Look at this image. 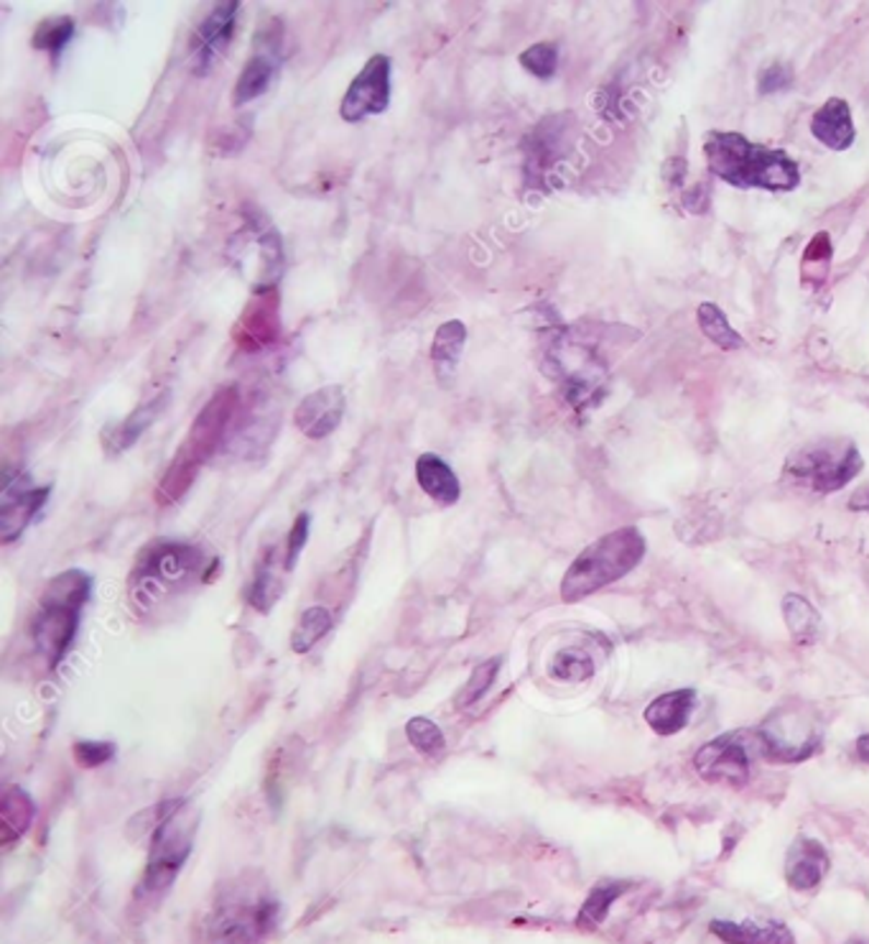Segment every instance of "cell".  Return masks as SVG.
Masks as SVG:
<instances>
[{"label": "cell", "instance_id": "cb8c5ba5", "mask_svg": "<svg viewBox=\"0 0 869 944\" xmlns=\"http://www.w3.org/2000/svg\"><path fill=\"white\" fill-rule=\"evenodd\" d=\"M271 80H273V59L268 57V54H256V57H250L245 61L243 72L237 74L230 105L243 107L253 103V100L263 95Z\"/></svg>", "mask_w": 869, "mask_h": 944}, {"label": "cell", "instance_id": "f35d334b", "mask_svg": "<svg viewBox=\"0 0 869 944\" xmlns=\"http://www.w3.org/2000/svg\"><path fill=\"white\" fill-rule=\"evenodd\" d=\"M245 141H248V130H245L243 126H227L222 138H212V149H218L220 153L240 151Z\"/></svg>", "mask_w": 869, "mask_h": 944}, {"label": "cell", "instance_id": "836d02e7", "mask_svg": "<svg viewBox=\"0 0 869 944\" xmlns=\"http://www.w3.org/2000/svg\"><path fill=\"white\" fill-rule=\"evenodd\" d=\"M497 669H500L497 659H492V662H484V664L477 666V669L472 672V677H469V681L465 685V689H461L459 697H457V708H472L477 700H482L484 692H488V689L492 687V681H495Z\"/></svg>", "mask_w": 869, "mask_h": 944}, {"label": "cell", "instance_id": "44dd1931", "mask_svg": "<svg viewBox=\"0 0 869 944\" xmlns=\"http://www.w3.org/2000/svg\"><path fill=\"white\" fill-rule=\"evenodd\" d=\"M465 342H467L465 322L449 319L436 329L434 342H432V365H434V371H436L438 381L442 383L454 378V371H457V365H459Z\"/></svg>", "mask_w": 869, "mask_h": 944}, {"label": "cell", "instance_id": "e0dca14e", "mask_svg": "<svg viewBox=\"0 0 869 944\" xmlns=\"http://www.w3.org/2000/svg\"><path fill=\"white\" fill-rule=\"evenodd\" d=\"M696 708L694 689H673L653 700L645 708V723L658 735H676L689 725L691 712Z\"/></svg>", "mask_w": 869, "mask_h": 944}, {"label": "cell", "instance_id": "ac0fdd59", "mask_svg": "<svg viewBox=\"0 0 869 944\" xmlns=\"http://www.w3.org/2000/svg\"><path fill=\"white\" fill-rule=\"evenodd\" d=\"M46 496H49V488H26L15 496L5 493L3 509H0V539L5 544L19 539L23 528L44 509Z\"/></svg>", "mask_w": 869, "mask_h": 944}, {"label": "cell", "instance_id": "60d3db41", "mask_svg": "<svg viewBox=\"0 0 869 944\" xmlns=\"http://www.w3.org/2000/svg\"><path fill=\"white\" fill-rule=\"evenodd\" d=\"M852 511H867L869 513V488H862L859 493H855L849 503Z\"/></svg>", "mask_w": 869, "mask_h": 944}, {"label": "cell", "instance_id": "7402d4cb", "mask_svg": "<svg viewBox=\"0 0 869 944\" xmlns=\"http://www.w3.org/2000/svg\"><path fill=\"white\" fill-rule=\"evenodd\" d=\"M161 406H164V396H153V398H149V401H143L141 406H138L136 411H130L126 419L120 421V424H115L110 432H105V447H107V452H122V450H128L130 444H133L138 436H141L145 429L151 427V421L158 417V411H161Z\"/></svg>", "mask_w": 869, "mask_h": 944}, {"label": "cell", "instance_id": "b9f144b4", "mask_svg": "<svg viewBox=\"0 0 869 944\" xmlns=\"http://www.w3.org/2000/svg\"><path fill=\"white\" fill-rule=\"evenodd\" d=\"M857 756L862 758L865 764H869V733L857 741Z\"/></svg>", "mask_w": 869, "mask_h": 944}, {"label": "cell", "instance_id": "6da1fadb", "mask_svg": "<svg viewBox=\"0 0 869 944\" xmlns=\"http://www.w3.org/2000/svg\"><path fill=\"white\" fill-rule=\"evenodd\" d=\"M704 156L712 174L737 189L794 191L801 184V168L786 151L752 143L732 130H709Z\"/></svg>", "mask_w": 869, "mask_h": 944}, {"label": "cell", "instance_id": "7a4b0ae2", "mask_svg": "<svg viewBox=\"0 0 869 944\" xmlns=\"http://www.w3.org/2000/svg\"><path fill=\"white\" fill-rule=\"evenodd\" d=\"M240 394L235 386H225L214 391L210 401L202 406L197 419L191 421L187 436L176 450V455L168 465V470L161 478L156 488V501L161 505H172L181 501L197 480L202 467L210 463V457L225 444V434L233 427L237 413H240Z\"/></svg>", "mask_w": 869, "mask_h": 944}, {"label": "cell", "instance_id": "7bdbcfd3", "mask_svg": "<svg viewBox=\"0 0 869 944\" xmlns=\"http://www.w3.org/2000/svg\"><path fill=\"white\" fill-rule=\"evenodd\" d=\"M847 944H867V942H862V940H852V942H847Z\"/></svg>", "mask_w": 869, "mask_h": 944}, {"label": "cell", "instance_id": "4dcf8cb0", "mask_svg": "<svg viewBox=\"0 0 869 944\" xmlns=\"http://www.w3.org/2000/svg\"><path fill=\"white\" fill-rule=\"evenodd\" d=\"M72 34H74V21L69 19V15H51V19H44L38 23L31 44H34V49L38 51L59 54L67 46L69 38H72Z\"/></svg>", "mask_w": 869, "mask_h": 944}, {"label": "cell", "instance_id": "9a60e30c", "mask_svg": "<svg viewBox=\"0 0 869 944\" xmlns=\"http://www.w3.org/2000/svg\"><path fill=\"white\" fill-rule=\"evenodd\" d=\"M829 873V855L821 842L798 838L786 855V884L794 891H813Z\"/></svg>", "mask_w": 869, "mask_h": 944}, {"label": "cell", "instance_id": "2e32d148", "mask_svg": "<svg viewBox=\"0 0 869 944\" xmlns=\"http://www.w3.org/2000/svg\"><path fill=\"white\" fill-rule=\"evenodd\" d=\"M811 133L821 145H826V149L832 151L852 149V143H855L857 138V128L847 100L829 97L826 103L813 113Z\"/></svg>", "mask_w": 869, "mask_h": 944}, {"label": "cell", "instance_id": "1f68e13d", "mask_svg": "<svg viewBox=\"0 0 869 944\" xmlns=\"http://www.w3.org/2000/svg\"><path fill=\"white\" fill-rule=\"evenodd\" d=\"M551 677L561 681H587L595 677V662H591L587 651L564 649L553 656Z\"/></svg>", "mask_w": 869, "mask_h": 944}, {"label": "cell", "instance_id": "3957f363", "mask_svg": "<svg viewBox=\"0 0 869 944\" xmlns=\"http://www.w3.org/2000/svg\"><path fill=\"white\" fill-rule=\"evenodd\" d=\"M645 549H648V544H645L641 528L635 526H622L599 536L566 570L564 580H561V601L579 603L584 597L610 587L612 582L622 580L643 562Z\"/></svg>", "mask_w": 869, "mask_h": 944}, {"label": "cell", "instance_id": "7c38bea8", "mask_svg": "<svg viewBox=\"0 0 869 944\" xmlns=\"http://www.w3.org/2000/svg\"><path fill=\"white\" fill-rule=\"evenodd\" d=\"M694 769L709 784L742 789L750 781V754L735 738H717L696 750Z\"/></svg>", "mask_w": 869, "mask_h": 944}, {"label": "cell", "instance_id": "d6a6232c", "mask_svg": "<svg viewBox=\"0 0 869 944\" xmlns=\"http://www.w3.org/2000/svg\"><path fill=\"white\" fill-rule=\"evenodd\" d=\"M518 59L520 65L526 67V72H530L533 77H541V80H549V77L556 74L559 69V46L551 42H538L533 46H528Z\"/></svg>", "mask_w": 869, "mask_h": 944}, {"label": "cell", "instance_id": "4fadbf2b", "mask_svg": "<svg viewBox=\"0 0 869 944\" xmlns=\"http://www.w3.org/2000/svg\"><path fill=\"white\" fill-rule=\"evenodd\" d=\"M344 409H348V394L342 386H321L312 391L298 401L294 411V424L298 432L309 440H325L342 424Z\"/></svg>", "mask_w": 869, "mask_h": 944}, {"label": "cell", "instance_id": "603a6c76", "mask_svg": "<svg viewBox=\"0 0 869 944\" xmlns=\"http://www.w3.org/2000/svg\"><path fill=\"white\" fill-rule=\"evenodd\" d=\"M783 618H786L788 633L798 646H813L821 636V616L803 595L790 593L783 601Z\"/></svg>", "mask_w": 869, "mask_h": 944}, {"label": "cell", "instance_id": "8992f818", "mask_svg": "<svg viewBox=\"0 0 869 944\" xmlns=\"http://www.w3.org/2000/svg\"><path fill=\"white\" fill-rule=\"evenodd\" d=\"M279 907L263 884L237 881L220 896L210 919L212 944H263L275 926Z\"/></svg>", "mask_w": 869, "mask_h": 944}, {"label": "cell", "instance_id": "ab89813d", "mask_svg": "<svg viewBox=\"0 0 869 944\" xmlns=\"http://www.w3.org/2000/svg\"><path fill=\"white\" fill-rule=\"evenodd\" d=\"M664 174L666 182L671 184L673 189H679L683 184V176H686V159H668Z\"/></svg>", "mask_w": 869, "mask_h": 944}, {"label": "cell", "instance_id": "4316f807", "mask_svg": "<svg viewBox=\"0 0 869 944\" xmlns=\"http://www.w3.org/2000/svg\"><path fill=\"white\" fill-rule=\"evenodd\" d=\"M627 888L630 884H622V881H604V884H597L587 896V901L582 904L579 917H576V926H579L582 932H595L597 926L610 917L612 904L618 901Z\"/></svg>", "mask_w": 869, "mask_h": 944}, {"label": "cell", "instance_id": "d4e9b609", "mask_svg": "<svg viewBox=\"0 0 869 944\" xmlns=\"http://www.w3.org/2000/svg\"><path fill=\"white\" fill-rule=\"evenodd\" d=\"M31 819H34V804L28 794L19 786H8L0 800V832H3V846H11L13 840L23 838L28 830Z\"/></svg>", "mask_w": 869, "mask_h": 944}, {"label": "cell", "instance_id": "5bb4252c", "mask_svg": "<svg viewBox=\"0 0 869 944\" xmlns=\"http://www.w3.org/2000/svg\"><path fill=\"white\" fill-rule=\"evenodd\" d=\"M240 3H218L210 13L204 15V21L195 28L191 36V51L197 54V72H207L210 65L222 51L227 49L230 36H233V21Z\"/></svg>", "mask_w": 869, "mask_h": 944}, {"label": "cell", "instance_id": "d590c367", "mask_svg": "<svg viewBox=\"0 0 869 944\" xmlns=\"http://www.w3.org/2000/svg\"><path fill=\"white\" fill-rule=\"evenodd\" d=\"M306 539H309V516L302 513L294 521V526H291V532L286 536V544H283V562H286V570H294L298 555H302V549L306 547Z\"/></svg>", "mask_w": 869, "mask_h": 944}, {"label": "cell", "instance_id": "d6986e66", "mask_svg": "<svg viewBox=\"0 0 869 944\" xmlns=\"http://www.w3.org/2000/svg\"><path fill=\"white\" fill-rule=\"evenodd\" d=\"M416 480L421 490L438 505H454L459 501L461 486L457 475L434 452H426L416 459Z\"/></svg>", "mask_w": 869, "mask_h": 944}, {"label": "cell", "instance_id": "484cf974", "mask_svg": "<svg viewBox=\"0 0 869 944\" xmlns=\"http://www.w3.org/2000/svg\"><path fill=\"white\" fill-rule=\"evenodd\" d=\"M832 258H834V245L826 230H821L809 241L803 250L801 260V283L813 291H821L829 281V271H832Z\"/></svg>", "mask_w": 869, "mask_h": 944}, {"label": "cell", "instance_id": "e575fe53", "mask_svg": "<svg viewBox=\"0 0 869 944\" xmlns=\"http://www.w3.org/2000/svg\"><path fill=\"white\" fill-rule=\"evenodd\" d=\"M406 733H409L411 746L416 748L419 754L436 756L444 750V735H442V731H438V725L432 723V720L413 718L409 727H406Z\"/></svg>", "mask_w": 869, "mask_h": 944}, {"label": "cell", "instance_id": "9c48e42d", "mask_svg": "<svg viewBox=\"0 0 869 944\" xmlns=\"http://www.w3.org/2000/svg\"><path fill=\"white\" fill-rule=\"evenodd\" d=\"M179 819H181V807L174 809L172 815H168L164 823L153 830L149 865H145L141 888H138V894H141L143 901L158 899V896L174 884V878L179 876L184 861H187L191 835L184 832Z\"/></svg>", "mask_w": 869, "mask_h": 944}, {"label": "cell", "instance_id": "74e56055", "mask_svg": "<svg viewBox=\"0 0 869 944\" xmlns=\"http://www.w3.org/2000/svg\"><path fill=\"white\" fill-rule=\"evenodd\" d=\"M790 82H794V69H790L788 65H783V61H775V65L765 67L763 72H760V77H758L760 92L786 90Z\"/></svg>", "mask_w": 869, "mask_h": 944}, {"label": "cell", "instance_id": "52a82bcc", "mask_svg": "<svg viewBox=\"0 0 869 944\" xmlns=\"http://www.w3.org/2000/svg\"><path fill=\"white\" fill-rule=\"evenodd\" d=\"M763 754L773 764H801L821 748V725L806 708H778L760 727Z\"/></svg>", "mask_w": 869, "mask_h": 944}, {"label": "cell", "instance_id": "30bf717a", "mask_svg": "<svg viewBox=\"0 0 869 944\" xmlns=\"http://www.w3.org/2000/svg\"><path fill=\"white\" fill-rule=\"evenodd\" d=\"M202 562V551L189 547V544H153L138 559V570L133 574V587H141L138 601H143V595H161L164 590H172L195 578Z\"/></svg>", "mask_w": 869, "mask_h": 944}, {"label": "cell", "instance_id": "ba28073f", "mask_svg": "<svg viewBox=\"0 0 869 944\" xmlns=\"http://www.w3.org/2000/svg\"><path fill=\"white\" fill-rule=\"evenodd\" d=\"M283 340V317H281V291L275 283H258L253 287L248 302H245L240 317L233 325V342L237 350L266 352Z\"/></svg>", "mask_w": 869, "mask_h": 944}, {"label": "cell", "instance_id": "8d00e7d4", "mask_svg": "<svg viewBox=\"0 0 869 944\" xmlns=\"http://www.w3.org/2000/svg\"><path fill=\"white\" fill-rule=\"evenodd\" d=\"M113 754L115 748L110 743H77L74 746L77 764L84 766V769H97V766L110 761Z\"/></svg>", "mask_w": 869, "mask_h": 944}, {"label": "cell", "instance_id": "277c9868", "mask_svg": "<svg viewBox=\"0 0 869 944\" xmlns=\"http://www.w3.org/2000/svg\"><path fill=\"white\" fill-rule=\"evenodd\" d=\"M90 595V580L80 570H67L46 585L31 620V639L49 666H57L72 646L80 613Z\"/></svg>", "mask_w": 869, "mask_h": 944}, {"label": "cell", "instance_id": "8fae6325", "mask_svg": "<svg viewBox=\"0 0 869 944\" xmlns=\"http://www.w3.org/2000/svg\"><path fill=\"white\" fill-rule=\"evenodd\" d=\"M390 105V59L375 54L365 61L355 80L350 82L340 103V115L348 123H360L371 115L388 110Z\"/></svg>", "mask_w": 869, "mask_h": 944}, {"label": "cell", "instance_id": "5b68a950", "mask_svg": "<svg viewBox=\"0 0 869 944\" xmlns=\"http://www.w3.org/2000/svg\"><path fill=\"white\" fill-rule=\"evenodd\" d=\"M865 470L857 444L847 436H829L796 450L783 465V480L809 493L832 496Z\"/></svg>", "mask_w": 869, "mask_h": 944}, {"label": "cell", "instance_id": "f546056e", "mask_svg": "<svg viewBox=\"0 0 869 944\" xmlns=\"http://www.w3.org/2000/svg\"><path fill=\"white\" fill-rule=\"evenodd\" d=\"M329 628H332V616H329L327 608H319V605H314L302 616L294 636H291V646H294L296 654H304V651H309L314 643H319L325 639Z\"/></svg>", "mask_w": 869, "mask_h": 944}, {"label": "cell", "instance_id": "ffe728a7", "mask_svg": "<svg viewBox=\"0 0 869 944\" xmlns=\"http://www.w3.org/2000/svg\"><path fill=\"white\" fill-rule=\"evenodd\" d=\"M709 930L727 944H796L794 932L778 922H712Z\"/></svg>", "mask_w": 869, "mask_h": 944}, {"label": "cell", "instance_id": "83f0119b", "mask_svg": "<svg viewBox=\"0 0 869 944\" xmlns=\"http://www.w3.org/2000/svg\"><path fill=\"white\" fill-rule=\"evenodd\" d=\"M289 570H286V562H283V555L281 559H275V549L268 551L266 559L258 567L256 582H253V590H250V603L256 605L258 610H268L275 601H279L283 593V574Z\"/></svg>", "mask_w": 869, "mask_h": 944}, {"label": "cell", "instance_id": "f1b7e54d", "mask_svg": "<svg viewBox=\"0 0 869 944\" xmlns=\"http://www.w3.org/2000/svg\"><path fill=\"white\" fill-rule=\"evenodd\" d=\"M696 322H698V329H702V333L709 337V340L717 345L719 350L735 352V350H744V345H748L744 342V337L737 333L732 325H729L725 312H721L717 304L704 302L702 306H698Z\"/></svg>", "mask_w": 869, "mask_h": 944}]
</instances>
